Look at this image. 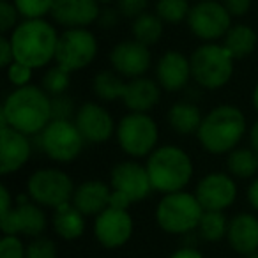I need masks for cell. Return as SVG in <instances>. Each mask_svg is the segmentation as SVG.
<instances>
[{"instance_id":"obj_28","label":"cell","mask_w":258,"mask_h":258,"mask_svg":"<svg viewBox=\"0 0 258 258\" xmlns=\"http://www.w3.org/2000/svg\"><path fill=\"white\" fill-rule=\"evenodd\" d=\"M92 90L101 101L122 99L125 90V82L115 71H99L92 80Z\"/></svg>"},{"instance_id":"obj_27","label":"cell","mask_w":258,"mask_h":258,"mask_svg":"<svg viewBox=\"0 0 258 258\" xmlns=\"http://www.w3.org/2000/svg\"><path fill=\"white\" fill-rule=\"evenodd\" d=\"M163 23L165 22L158 15H152V13L140 15L138 18L133 20V25H131L135 41L145 44V46L156 44L163 36Z\"/></svg>"},{"instance_id":"obj_41","label":"cell","mask_w":258,"mask_h":258,"mask_svg":"<svg viewBox=\"0 0 258 258\" xmlns=\"http://www.w3.org/2000/svg\"><path fill=\"white\" fill-rule=\"evenodd\" d=\"M13 62H15V51H13L11 41L8 37H0V64L8 69Z\"/></svg>"},{"instance_id":"obj_36","label":"cell","mask_w":258,"mask_h":258,"mask_svg":"<svg viewBox=\"0 0 258 258\" xmlns=\"http://www.w3.org/2000/svg\"><path fill=\"white\" fill-rule=\"evenodd\" d=\"M18 9L13 2L9 0H0V30L2 32H9L15 30L18 27Z\"/></svg>"},{"instance_id":"obj_26","label":"cell","mask_w":258,"mask_h":258,"mask_svg":"<svg viewBox=\"0 0 258 258\" xmlns=\"http://www.w3.org/2000/svg\"><path fill=\"white\" fill-rule=\"evenodd\" d=\"M53 228L62 239H78L85 230V216L69 202V204H64L58 209H55Z\"/></svg>"},{"instance_id":"obj_10","label":"cell","mask_w":258,"mask_h":258,"mask_svg":"<svg viewBox=\"0 0 258 258\" xmlns=\"http://www.w3.org/2000/svg\"><path fill=\"white\" fill-rule=\"evenodd\" d=\"M97 55V41L87 29H68L60 34L55 62L66 71L75 73L92 64Z\"/></svg>"},{"instance_id":"obj_29","label":"cell","mask_w":258,"mask_h":258,"mask_svg":"<svg viewBox=\"0 0 258 258\" xmlns=\"http://www.w3.org/2000/svg\"><path fill=\"white\" fill-rule=\"evenodd\" d=\"M226 166L232 175L239 179H249L258 172V154L253 149H233L228 154Z\"/></svg>"},{"instance_id":"obj_25","label":"cell","mask_w":258,"mask_h":258,"mask_svg":"<svg viewBox=\"0 0 258 258\" xmlns=\"http://www.w3.org/2000/svg\"><path fill=\"white\" fill-rule=\"evenodd\" d=\"M258 43V36L249 25L237 23L223 37V46L232 53L233 58H246L254 51Z\"/></svg>"},{"instance_id":"obj_13","label":"cell","mask_w":258,"mask_h":258,"mask_svg":"<svg viewBox=\"0 0 258 258\" xmlns=\"http://www.w3.org/2000/svg\"><path fill=\"white\" fill-rule=\"evenodd\" d=\"M110 64L115 73L127 78H140L151 69V50L138 41H120L110 51Z\"/></svg>"},{"instance_id":"obj_11","label":"cell","mask_w":258,"mask_h":258,"mask_svg":"<svg viewBox=\"0 0 258 258\" xmlns=\"http://www.w3.org/2000/svg\"><path fill=\"white\" fill-rule=\"evenodd\" d=\"M187 27L195 37L212 43L223 39L232 29V15L218 0H200L191 8Z\"/></svg>"},{"instance_id":"obj_39","label":"cell","mask_w":258,"mask_h":258,"mask_svg":"<svg viewBox=\"0 0 258 258\" xmlns=\"http://www.w3.org/2000/svg\"><path fill=\"white\" fill-rule=\"evenodd\" d=\"M149 6V0H117V11L125 18H138L144 15Z\"/></svg>"},{"instance_id":"obj_12","label":"cell","mask_w":258,"mask_h":258,"mask_svg":"<svg viewBox=\"0 0 258 258\" xmlns=\"http://www.w3.org/2000/svg\"><path fill=\"white\" fill-rule=\"evenodd\" d=\"M111 189L124 195L131 204L145 200L152 191L147 168L137 161H122L110 173Z\"/></svg>"},{"instance_id":"obj_37","label":"cell","mask_w":258,"mask_h":258,"mask_svg":"<svg viewBox=\"0 0 258 258\" xmlns=\"http://www.w3.org/2000/svg\"><path fill=\"white\" fill-rule=\"evenodd\" d=\"M27 249L16 235H4L0 240V258H25Z\"/></svg>"},{"instance_id":"obj_8","label":"cell","mask_w":258,"mask_h":258,"mask_svg":"<svg viewBox=\"0 0 258 258\" xmlns=\"http://www.w3.org/2000/svg\"><path fill=\"white\" fill-rule=\"evenodd\" d=\"M37 142L41 151L57 163L75 161L85 145V138L71 120H51L43 133L37 135Z\"/></svg>"},{"instance_id":"obj_21","label":"cell","mask_w":258,"mask_h":258,"mask_svg":"<svg viewBox=\"0 0 258 258\" xmlns=\"http://www.w3.org/2000/svg\"><path fill=\"white\" fill-rule=\"evenodd\" d=\"M161 99V87L154 80L145 78H133L125 83L122 103L131 113H147L151 111Z\"/></svg>"},{"instance_id":"obj_34","label":"cell","mask_w":258,"mask_h":258,"mask_svg":"<svg viewBox=\"0 0 258 258\" xmlns=\"http://www.w3.org/2000/svg\"><path fill=\"white\" fill-rule=\"evenodd\" d=\"M75 103L69 96L62 94V96L51 97V120H71L73 115H76Z\"/></svg>"},{"instance_id":"obj_35","label":"cell","mask_w":258,"mask_h":258,"mask_svg":"<svg viewBox=\"0 0 258 258\" xmlns=\"http://www.w3.org/2000/svg\"><path fill=\"white\" fill-rule=\"evenodd\" d=\"M25 258H57V246L53 240L39 237L29 244Z\"/></svg>"},{"instance_id":"obj_17","label":"cell","mask_w":258,"mask_h":258,"mask_svg":"<svg viewBox=\"0 0 258 258\" xmlns=\"http://www.w3.org/2000/svg\"><path fill=\"white\" fill-rule=\"evenodd\" d=\"M0 226L4 235H23L37 237L46 230V214L37 204H18L6 216L0 218Z\"/></svg>"},{"instance_id":"obj_44","label":"cell","mask_w":258,"mask_h":258,"mask_svg":"<svg viewBox=\"0 0 258 258\" xmlns=\"http://www.w3.org/2000/svg\"><path fill=\"white\" fill-rule=\"evenodd\" d=\"M11 195H9L8 187L2 186L0 187V218L6 216L9 211H11Z\"/></svg>"},{"instance_id":"obj_16","label":"cell","mask_w":258,"mask_h":258,"mask_svg":"<svg viewBox=\"0 0 258 258\" xmlns=\"http://www.w3.org/2000/svg\"><path fill=\"white\" fill-rule=\"evenodd\" d=\"M195 197L204 211H223L235 202L237 186L226 173H209L198 182Z\"/></svg>"},{"instance_id":"obj_43","label":"cell","mask_w":258,"mask_h":258,"mask_svg":"<svg viewBox=\"0 0 258 258\" xmlns=\"http://www.w3.org/2000/svg\"><path fill=\"white\" fill-rule=\"evenodd\" d=\"M131 205V202L124 197V195L117 193V191L111 189V198H110V207L120 209V211H127V207Z\"/></svg>"},{"instance_id":"obj_49","label":"cell","mask_w":258,"mask_h":258,"mask_svg":"<svg viewBox=\"0 0 258 258\" xmlns=\"http://www.w3.org/2000/svg\"><path fill=\"white\" fill-rule=\"evenodd\" d=\"M99 4H110V2H113V0H97Z\"/></svg>"},{"instance_id":"obj_15","label":"cell","mask_w":258,"mask_h":258,"mask_svg":"<svg viewBox=\"0 0 258 258\" xmlns=\"http://www.w3.org/2000/svg\"><path fill=\"white\" fill-rule=\"evenodd\" d=\"M133 233V219L127 211L108 207L96 216L94 235L104 247H120Z\"/></svg>"},{"instance_id":"obj_9","label":"cell","mask_w":258,"mask_h":258,"mask_svg":"<svg viewBox=\"0 0 258 258\" xmlns=\"http://www.w3.org/2000/svg\"><path fill=\"white\" fill-rule=\"evenodd\" d=\"M29 197L37 205L58 209L69 204L75 195L73 179L58 168H41L30 175L27 182Z\"/></svg>"},{"instance_id":"obj_31","label":"cell","mask_w":258,"mask_h":258,"mask_svg":"<svg viewBox=\"0 0 258 258\" xmlns=\"http://www.w3.org/2000/svg\"><path fill=\"white\" fill-rule=\"evenodd\" d=\"M189 4L187 0H158L156 2V15L165 23H180L189 16Z\"/></svg>"},{"instance_id":"obj_51","label":"cell","mask_w":258,"mask_h":258,"mask_svg":"<svg viewBox=\"0 0 258 258\" xmlns=\"http://www.w3.org/2000/svg\"><path fill=\"white\" fill-rule=\"evenodd\" d=\"M198 2H200V0H198Z\"/></svg>"},{"instance_id":"obj_20","label":"cell","mask_w":258,"mask_h":258,"mask_svg":"<svg viewBox=\"0 0 258 258\" xmlns=\"http://www.w3.org/2000/svg\"><path fill=\"white\" fill-rule=\"evenodd\" d=\"M156 76L161 89L166 92H179L187 85L191 75V62L180 51L170 50L158 60Z\"/></svg>"},{"instance_id":"obj_22","label":"cell","mask_w":258,"mask_h":258,"mask_svg":"<svg viewBox=\"0 0 258 258\" xmlns=\"http://www.w3.org/2000/svg\"><path fill=\"white\" fill-rule=\"evenodd\" d=\"M111 187L101 180H87L80 184L73 195V205L83 216H97L110 207Z\"/></svg>"},{"instance_id":"obj_46","label":"cell","mask_w":258,"mask_h":258,"mask_svg":"<svg viewBox=\"0 0 258 258\" xmlns=\"http://www.w3.org/2000/svg\"><path fill=\"white\" fill-rule=\"evenodd\" d=\"M170 258H204V256L197 249H193V247H182V249L175 251Z\"/></svg>"},{"instance_id":"obj_2","label":"cell","mask_w":258,"mask_h":258,"mask_svg":"<svg viewBox=\"0 0 258 258\" xmlns=\"http://www.w3.org/2000/svg\"><path fill=\"white\" fill-rule=\"evenodd\" d=\"M58 34L46 20H23L11 32L15 60L32 69L43 68L55 60Z\"/></svg>"},{"instance_id":"obj_40","label":"cell","mask_w":258,"mask_h":258,"mask_svg":"<svg viewBox=\"0 0 258 258\" xmlns=\"http://www.w3.org/2000/svg\"><path fill=\"white\" fill-rule=\"evenodd\" d=\"M221 4L226 8V11L233 16H244L249 13L251 4H253V0H221Z\"/></svg>"},{"instance_id":"obj_18","label":"cell","mask_w":258,"mask_h":258,"mask_svg":"<svg viewBox=\"0 0 258 258\" xmlns=\"http://www.w3.org/2000/svg\"><path fill=\"white\" fill-rule=\"evenodd\" d=\"M51 20L68 29H85L99 20L101 9L97 0H55Z\"/></svg>"},{"instance_id":"obj_23","label":"cell","mask_w":258,"mask_h":258,"mask_svg":"<svg viewBox=\"0 0 258 258\" xmlns=\"http://www.w3.org/2000/svg\"><path fill=\"white\" fill-rule=\"evenodd\" d=\"M228 242L237 253L251 254L258 251V219L253 214H239L228 225Z\"/></svg>"},{"instance_id":"obj_50","label":"cell","mask_w":258,"mask_h":258,"mask_svg":"<svg viewBox=\"0 0 258 258\" xmlns=\"http://www.w3.org/2000/svg\"><path fill=\"white\" fill-rule=\"evenodd\" d=\"M247 258H258V251H256V253H251V254H247Z\"/></svg>"},{"instance_id":"obj_45","label":"cell","mask_w":258,"mask_h":258,"mask_svg":"<svg viewBox=\"0 0 258 258\" xmlns=\"http://www.w3.org/2000/svg\"><path fill=\"white\" fill-rule=\"evenodd\" d=\"M247 200H249L251 207L258 211V179H254L251 182L249 189H247Z\"/></svg>"},{"instance_id":"obj_4","label":"cell","mask_w":258,"mask_h":258,"mask_svg":"<svg viewBox=\"0 0 258 258\" xmlns=\"http://www.w3.org/2000/svg\"><path fill=\"white\" fill-rule=\"evenodd\" d=\"M152 189L159 193H177L189 184L193 177V161L184 149L177 145L158 147L145 163Z\"/></svg>"},{"instance_id":"obj_7","label":"cell","mask_w":258,"mask_h":258,"mask_svg":"<svg viewBox=\"0 0 258 258\" xmlns=\"http://www.w3.org/2000/svg\"><path fill=\"white\" fill-rule=\"evenodd\" d=\"M117 142L131 158H149L158 149L159 129L149 113H127L117 124Z\"/></svg>"},{"instance_id":"obj_6","label":"cell","mask_w":258,"mask_h":258,"mask_svg":"<svg viewBox=\"0 0 258 258\" xmlns=\"http://www.w3.org/2000/svg\"><path fill=\"white\" fill-rule=\"evenodd\" d=\"M204 207L198 198L186 191L165 195L156 209L158 225L168 233H187L198 228Z\"/></svg>"},{"instance_id":"obj_5","label":"cell","mask_w":258,"mask_h":258,"mask_svg":"<svg viewBox=\"0 0 258 258\" xmlns=\"http://www.w3.org/2000/svg\"><path fill=\"white\" fill-rule=\"evenodd\" d=\"M189 62L195 82L204 89L218 90L232 78L235 58L223 44L205 43L193 51Z\"/></svg>"},{"instance_id":"obj_33","label":"cell","mask_w":258,"mask_h":258,"mask_svg":"<svg viewBox=\"0 0 258 258\" xmlns=\"http://www.w3.org/2000/svg\"><path fill=\"white\" fill-rule=\"evenodd\" d=\"M13 4L25 20H44L46 15H51L55 0H13Z\"/></svg>"},{"instance_id":"obj_14","label":"cell","mask_w":258,"mask_h":258,"mask_svg":"<svg viewBox=\"0 0 258 258\" xmlns=\"http://www.w3.org/2000/svg\"><path fill=\"white\" fill-rule=\"evenodd\" d=\"M75 124L89 144H104L117 131L110 111L97 103H85L75 115Z\"/></svg>"},{"instance_id":"obj_42","label":"cell","mask_w":258,"mask_h":258,"mask_svg":"<svg viewBox=\"0 0 258 258\" xmlns=\"http://www.w3.org/2000/svg\"><path fill=\"white\" fill-rule=\"evenodd\" d=\"M118 16H120V13L118 11H113V9H104V11H101V16H99L97 22H99L104 29H111V27L118 23Z\"/></svg>"},{"instance_id":"obj_24","label":"cell","mask_w":258,"mask_h":258,"mask_svg":"<svg viewBox=\"0 0 258 258\" xmlns=\"http://www.w3.org/2000/svg\"><path fill=\"white\" fill-rule=\"evenodd\" d=\"M202 120L204 117L200 113V108L187 101H179V103L172 104V108L168 110V122L173 131L179 135L198 133Z\"/></svg>"},{"instance_id":"obj_47","label":"cell","mask_w":258,"mask_h":258,"mask_svg":"<svg viewBox=\"0 0 258 258\" xmlns=\"http://www.w3.org/2000/svg\"><path fill=\"white\" fill-rule=\"evenodd\" d=\"M249 144H251V149L258 154V120L254 122L249 129Z\"/></svg>"},{"instance_id":"obj_3","label":"cell","mask_w":258,"mask_h":258,"mask_svg":"<svg viewBox=\"0 0 258 258\" xmlns=\"http://www.w3.org/2000/svg\"><path fill=\"white\" fill-rule=\"evenodd\" d=\"M246 133V117L233 104H219L212 108L202 120L198 140L211 154H226L237 149Z\"/></svg>"},{"instance_id":"obj_19","label":"cell","mask_w":258,"mask_h":258,"mask_svg":"<svg viewBox=\"0 0 258 258\" xmlns=\"http://www.w3.org/2000/svg\"><path fill=\"white\" fill-rule=\"evenodd\" d=\"M32 145L27 135L13 127H0V173H15L29 161Z\"/></svg>"},{"instance_id":"obj_38","label":"cell","mask_w":258,"mask_h":258,"mask_svg":"<svg viewBox=\"0 0 258 258\" xmlns=\"http://www.w3.org/2000/svg\"><path fill=\"white\" fill-rule=\"evenodd\" d=\"M8 80L16 87V89H18V87L30 85V80H32V68L15 60L8 68Z\"/></svg>"},{"instance_id":"obj_48","label":"cell","mask_w":258,"mask_h":258,"mask_svg":"<svg viewBox=\"0 0 258 258\" xmlns=\"http://www.w3.org/2000/svg\"><path fill=\"white\" fill-rule=\"evenodd\" d=\"M253 106H254V110L258 111V83L254 85V89H253Z\"/></svg>"},{"instance_id":"obj_1","label":"cell","mask_w":258,"mask_h":258,"mask_svg":"<svg viewBox=\"0 0 258 258\" xmlns=\"http://www.w3.org/2000/svg\"><path fill=\"white\" fill-rule=\"evenodd\" d=\"M51 122V97L41 87L25 85L15 89L2 103L0 124L27 137L41 135Z\"/></svg>"},{"instance_id":"obj_32","label":"cell","mask_w":258,"mask_h":258,"mask_svg":"<svg viewBox=\"0 0 258 258\" xmlns=\"http://www.w3.org/2000/svg\"><path fill=\"white\" fill-rule=\"evenodd\" d=\"M69 75H71V73L55 64L53 68H50L44 73L43 80H41V89L50 97L62 96L69 87Z\"/></svg>"},{"instance_id":"obj_30","label":"cell","mask_w":258,"mask_h":258,"mask_svg":"<svg viewBox=\"0 0 258 258\" xmlns=\"http://www.w3.org/2000/svg\"><path fill=\"white\" fill-rule=\"evenodd\" d=\"M228 225L230 223H226V218L223 216L221 211H204L198 230H200V235L205 240L216 242L228 233Z\"/></svg>"}]
</instances>
